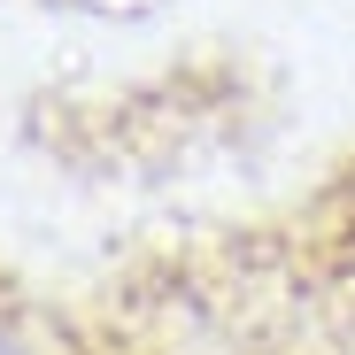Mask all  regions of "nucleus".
Segmentation results:
<instances>
[{
    "label": "nucleus",
    "instance_id": "f257e3e1",
    "mask_svg": "<svg viewBox=\"0 0 355 355\" xmlns=\"http://www.w3.org/2000/svg\"><path fill=\"white\" fill-rule=\"evenodd\" d=\"M0 355H78V347L54 332V317H39L16 293H0Z\"/></svg>",
    "mask_w": 355,
    "mask_h": 355
}]
</instances>
